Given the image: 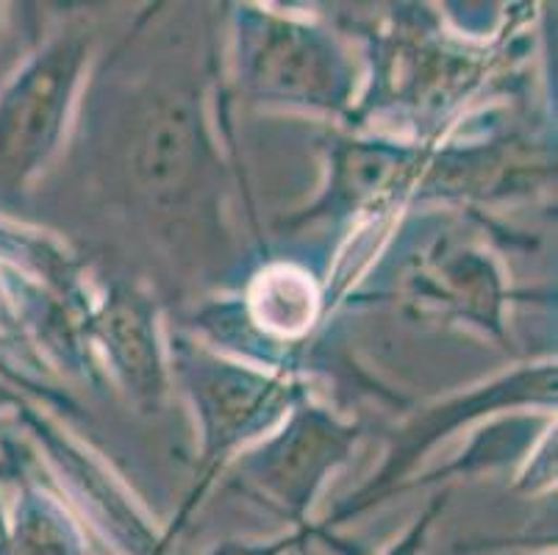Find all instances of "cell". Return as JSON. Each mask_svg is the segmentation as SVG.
I'll use <instances>...</instances> for the list:
<instances>
[{"instance_id": "obj_1", "label": "cell", "mask_w": 558, "mask_h": 555, "mask_svg": "<svg viewBox=\"0 0 558 555\" xmlns=\"http://www.w3.org/2000/svg\"><path fill=\"white\" fill-rule=\"evenodd\" d=\"M81 53L62 45L39 59L0 104V178H23L45 156L62 125Z\"/></svg>"}, {"instance_id": "obj_2", "label": "cell", "mask_w": 558, "mask_h": 555, "mask_svg": "<svg viewBox=\"0 0 558 555\" xmlns=\"http://www.w3.org/2000/svg\"><path fill=\"white\" fill-rule=\"evenodd\" d=\"M195 156V120L181 104H165L145 125L136 170L156 192H172Z\"/></svg>"}, {"instance_id": "obj_3", "label": "cell", "mask_w": 558, "mask_h": 555, "mask_svg": "<svg viewBox=\"0 0 558 555\" xmlns=\"http://www.w3.org/2000/svg\"><path fill=\"white\" fill-rule=\"evenodd\" d=\"M111 330V348L120 355V364L125 370H134L131 378L136 384H142L145 389H150V381L156 378V350L150 345V330L145 317L136 312L134 305H120L114 309L109 319Z\"/></svg>"}]
</instances>
